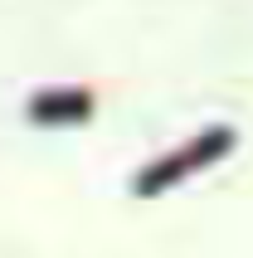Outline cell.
Here are the masks:
<instances>
[{"label": "cell", "instance_id": "cell-1", "mask_svg": "<svg viewBox=\"0 0 253 258\" xmlns=\"http://www.w3.org/2000/svg\"><path fill=\"white\" fill-rule=\"evenodd\" d=\"M83 112H88L83 88H54V93L29 102V117H39V122H69V117H83Z\"/></svg>", "mask_w": 253, "mask_h": 258}]
</instances>
